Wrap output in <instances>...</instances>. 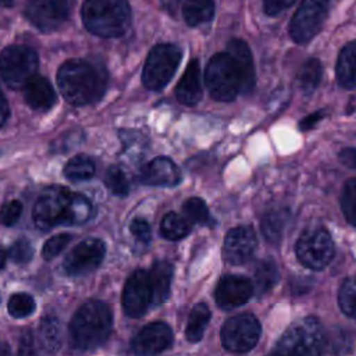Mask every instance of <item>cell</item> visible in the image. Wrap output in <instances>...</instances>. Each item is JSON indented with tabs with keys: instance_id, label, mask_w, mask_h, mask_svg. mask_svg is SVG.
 Masks as SVG:
<instances>
[{
	"instance_id": "obj_1",
	"label": "cell",
	"mask_w": 356,
	"mask_h": 356,
	"mask_svg": "<svg viewBox=\"0 0 356 356\" xmlns=\"http://www.w3.org/2000/svg\"><path fill=\"white\" fill-rule=\"evenodd\" d=\"M104 75L86 60H68L57 74V85L63 97L74 106L97 100L104 89Z\"/></svg>"
},
{
	"instance_id": "obj_2",
	"label": "cell",
	"mask_w": 356,
	"mask_h": 356,
	"mask_svg": "<svg viewBox=\"0 0 356 356\" xmlns=\"http://www.w3.org/2000/svg\"><path fill=\"white\" fill-rule=\"evenodd\" d=\"M113 325L110 307L100 300L83 303L70 324L71 342L78 349H92L108 338Z\"/></svg>"
},
{
	"instance_id": "obj_3",
	"label": "cell",
	"mask_w": 356,
	"mask_h": 356,
	"mask_svg": "<svg viewBox=\"0 0 356 356\" xmlns=\"http://www.w3.org/2000/svg\"><path fill=\"white\" fill-rule=\"evenodd\" d=\"M82 19L89 32L100 38H117L128 29L131 10L127 0H86Z\"/></svg>"
},
{
	"instance_id": "obj_4",
	"label": "cell",
	"mask_w": 356,
	"mask_h": 356,
	"mask_svg": "<svg viewBox=\"0 0 356 356\" xmlns=\"http://www.w3.org/2000/svg\"><path fill=\"white\" fill-rule=\"evenodd\" d=\"M327 335L316 317H306L292 324L278 341L274 352L284 355L314 356L323 353Z\"/></svg>"
},
{
	"instance_id": "obj_5",
	"label": "cell",
	"mask_w": 356,
	"mask_h": 356,
	"mask_svg": "<svg viewBox=\"0 0 356 356\" xmlns=\"http://www.w3.org/2000/svg\"><path fill=\"white\" fill-rule=\"evenodd\" d=\"M206 86L213 99L220 102H231L241 90V79L228 53L214 54L206 67Z\"/></svg>"
},
{
	"instance_id": "obj_6",
	"label": "cell",
	"mask_w": 356,
	"mask_h": 356,
	"mask_svg": "<svg viewBox=\"0 0 356 356\" xmlns=\"http://www.w3.org/2000/svg\"><path fill=\"white\" fill-rule=\"evenodd\" d=\"M38 54L24 44H11L0 53V75L13 89L24 88L25 83L36 75Z\"/></svg>"
},
{
	"instance_id": "obj_7",
	"label": "cell",
	"mask_w": 356,
	"mask_h": 356,
	"mask_svg": "<svg viewBox=\"0 0 356 356\" xmlns=\"http://www.w3.org/2000/svg\"><path fill=\"white\" fill-rule=\"evenodd\" d=\"M181 61V50L171 43H161L153 47L142 71V82L150 90H159L172 78Z\"/></svg>"
},
{
	"instance_id": "obj_8",
	"label": "cell",
	"mask_w": 356,
	"mask_h": 356,
	"mask_svg": "<svg viewBox=\"0 0 356 356\" xmlns=\"http://www.w3.org/2000/svg\"><path fill=\"white\" fill-rule=\"evenodd\" d=\"M334 252V241L323 227L303 231L296 242L298 260L310 270H323L332 260Z\"/></svg>"
},
{
	"instance_id": "obj_9",
	"label": "cell",
	"mask_w": 356,
	"mask_h": 356,
	"mask_svg": "<svg viewBox=\"0 0 356 356\" xmlns=\"http://www.w3.org/2000/svg\"><path fill=\"white\" fill-rule=\"evenodd\" d=\"M259 320L249 313L228 318L221 330V341L225 349L234 353H245L256 346L260 338Z\"/></svg>"
},
{
	"instance_id": "obj_10",
	"label": "cell",
	"mask_w": 356,
	"mask_h": 356,
	"mask_svg": "<svg viewBox=\"0 0 356 356\" xmlns=\"http://www.w3.org/2000/svg\"><path fill=\"white\" fill-rule=\"evenodd\" d=\"M331 0H302L289 24L291 38L303 44L309 42L323 26Z\"/></svg>"
},
{
	"instance_id": "obj_11",
	"label": "cell",
	"mask_w": 356,
	"mask_h": 356,
	"mask_svg": "<svg viewBox=\"0 0 356 356\" xmlns=\"http://www.w3.org/2000/svg\"><path fill=\"white\" fill-rule=\"evenodd\" d=\"M71 192L64 186L46 188L35 202L32 218L38 228L50 229L63 224Z\"/></svg>"
},
{
	"instance_id": "obj_12",
	"label": "cell",
	"mask_w": 356,
	"mask_h": 356,
	"mask_svg": "<svg viewBox=\"0 0 356 356\" xmlns=\"http://www.w3.org/2000/svg\"><path fill=\"white\" fill-rule=\"evenodd\" d=\"M106 254V245L97 238L79 242L64 259L63 267L68 275H83L100 266Z\"/></svg>"
},
{
	"instance_id": "obj_13",
	"label": "cell",
	"mask_w": 356,
	"mask_h": 356,
	"mask_svg": "<svg viewBox=\"0 0 356 356\" xmlns=\"http://www.w3.org/2000/svg\"><path fill=\"white\" fill-rule=\"evenodd\" d=\"M68 13L67 0H29L25 7L26 18L42 32L58 28L67 19Z\"/></svg>"
},
{
	"instance_id": "obj_14",
	"label": "cell",
	"mask_w": 356,
	"mask_h": 356,
	"mask_svg": "<svg viewBox=\"0 0 356 356\" xmlns=\"http://www.w3.org/2000/svg\"><path fill=\"white\" fill-rule=\"evenodd\" d=\"M149 273L145 270L134 271L125 282L122 292V307L127 316L138 318L143 316L150 305Z\"/></svg>"
},
{
	"instance_id": "obj_15",
	"label": "cell",
	"mask_w": 356,
	"mask_h": 356,
	"mask_svg": "<svg viewBox=\"0 0 356 356\" xmlns=\"http://www.w3.org/2000/svg\"><path fill=\"white\" fill-rule=\"evenodd\" d=\"M256 248L257 238L253 228L241 225L228 231L222 246V256L231 264H243L252 259Z\"/></svg>"
},
{
	"instance_id": "obj_16",
	"label": "cell",
	"mask_w": 356,
	"mask_h": 356,
	"mask_svg": "<svg viewBox=\"0 0 356 356\" xmlns=\"http://www.w3.org/2000/svg\"><path fill=\"white\" fill-rule=\"evenodd\" d=\"M253 295V284L249 278L228 274L220 278L216 286V302L224 310L235 309L246 303Z\"/></svg>"
},
{
	"instance_id": "obj_17",
	"label": "cell",
	"mask_w": 356,
	"mask_h": 356,
	"mask_svg": "<svg viewBox=\"0 0 356 356\" xmlns=\"http://www.w3.org/2000/svg\"><path fill=\"white\" fill-rule=\"evenodd\" d=\"M172 343V331L163 321L145 325L132 339L131 348L136 355H156L168 349Z\"/></svg>"
},
{
	"instance_id": "obj_18",
	"label": "cell",
	"mask_w": 356,
	"mask_h": 356,
	"mask_svg": "<svg viewBox=\"0 0 356 356\" xmlns=\"http://www.w3.org/2000/svg\"><path fill=\"white\" fill-rule=\"evenodd\" d=\"M227 53L236 65L241 79V92L245 95L252 93L256 85V74L249 46L241 39H234L228 43Z\"/></svg>"
},
{
	"instance_id": "obj_19",
	"label": "cell",
	"mask_w": 356,
	"mask_h": 356,
	"mask_svg": "<svg viewBox=\"0 0 356 356\" xmlns=\"http://www.w3.org/2000/svg\"><path fill=\"white\" fill-rule=\"evenodd\" d=\"M140 181L152 186H175L181 181V171L171 159L156 157L143 167Z\"/></svg>"
},
{
	"instance_id": "obj_20",
	"label": "cell",
	"mask_w": 356,
	"mask_h": 356,
	"mask_svg": "<svg viewBox=\"0 0 356 356\" xmlns=\"http://www.w3.org/2000/svg\"><path fill=\"white\" fill-rule=\"evenodd\" d=\"M22 89L25 102L33 110L46 111L56 104V92L53 89V85L44 76L33 75Z\"/></svg>"
},
{
	"instance_id": "obj_21",
	"label": "cell",
	"mask_w": 356,
	"mask_h": 356,
	"mask_svg": "<svg viewBox=\"0 0 356 356\" xmlns=\"http://www.w3.org/2000/svg\"><path fill=\"white\" fill-rule=\"evenodd\" d=\"M175 96L185 106H195L202 99L200 65L196 58L191 60L175 88Z\"/></svg>"
},
{
	"instance_id": "obj_22",
	"label": "cell",
	"mask_w": 356,
	"mask_h": 356,
	"mask_svg": "<svg viewBox=\"0 0 356 356\" xmlns=\"http://www.w3.org/2000/svg\"><path fill=\"white\" fill-rule=\"evenodd\" d=\"M172 280V266L165 260L157 261L149 273L150 285V303L159 306L164 303L170 295V286Z\"/></svg>"
},
{
	"instance_id": "obj_23",
	"label": "cell",
	"mask_w": 356,
	"mask_h": 356,
	"mask_svg": "<svg viewBox=\"0 0 356 356\" xmlns=\"http://www.w3.org/2000/svg\"><path fill=\"white\" fill-rule=\"evenodd\" d=\"M288 220H289V210L285 207L271 209L263 216L261 224H260L261 232L271 245H277L281 241Z\"/></svg>"
},
{
	"instance_id": "obj_24",
	"label": "cell",
	"mask_w": 356,
	"mask_h": 356,
	"mask_svg": "<svg viewBox=\"0 0 356 356\" xmlns=\"http://www.w3.org/2000/svg\"><path fill=\"white\" fill-rule=\"evenodd\" d=\"M355 64H356V43L350 42L341 50L338 63H337V79L339 85L345 89H353L356 85Z\"/></svg>"
},
{
	"instance_id": "obj_25",
	"label": "cell",
	"mask_w": 356,
	"mask_h": 356,
	"mask_svg": "<svg viewBox=\"0 0 356 356\" xmlns=\"http://www.w3.org/2000/svg\"><path fill=\"white\" fill-rule=\"evenodd\" d=\"M38 338H39V345L43 350L49 353L57 352L63 341L61 324L58 318L54 316H46L44 318H42L39 331H38Z\"/></svg>"
},
{
	"instance_id": "obj_26",
	"label": "cell",
	"mask_w": 356,
	"mask_h": 356,
	"mask_svg": "<svg viewBox=\"0 0 356 356\" xmlns=\"http://www.w3.org/2000/svg\"><path fill=\"white\" fill-rule=\"evenodd\" d=\"M92 216V203L81 193H71L65 209L63 224L76 225L86 222Z\"/></svg>"
},
{
	"instance_id": "obj_27",
	"label": "cell",
	"mask_w": 356,
	"mask_h": 356,
	"mask_svg": "<svg viewBox=\"0 0 356 356\" xmlns=\"http://www.w3.org/2000/svg\"><path fill=\"white\" fill-rule=\"evenodd\" d=\"M184 19L189 26L202 25L213 18L214 1L213 0H185L182 7Z\"/></svg>"
},
{
	"instance_id": "obj_28",
	"label": "cell",
	"mask_w": 356,
	"mask_h": 356,
	"mask_svg": "<svg viewBox=\"0 0 356 356\" xmlns=\"http://www.w3.org/2000/svg\"><path fill=\"white\" fill-rule=\"evenodd\" d=\"M210 317L211 313L206 303H197L193 306L185 330V337L189 342H197L202 339Z\"/></svg>"
},
{
	"instance_id": "obj_29",
	"label": "cell",
	"mask_w": 356,
	"mask_h": 356,
	"mask_svg": "<svg viewBox=\"0 0 356 356\" xmlns=\"http://www.w3.org/2000/svg\"><path fill=\"white\" fill-rule=\"evenodd\" d=\"M277 281H278V270H277L275 261L270 257L263 259L254 270L253 291H256V293L261 296L267 293L275 285Z\"/></svg>"
},
{
	"instance_id": "obj_30",
	"label": "cell",
	"mask_w": 356,
	"mask_h": 356,
	"mask_svg": "<svg viewBox=\"0 0 356 356\" xmlns=\"http://www.w3.org/2000/svg\"><path fill=\"white\" fill-rule=\"evenodd\" d=\"M160 232L168 241H179L191 232V221L175 211H170L161 220Z\"/></svg>"
},
{
	"instance_id": "obj_31",
	"label": "cell",
	"mask_w": 356,
	"mask_h": 356,
	"mask_svg": "<svg viewBox=\"0 0 356 356\" xmlns=\"http://www.w3.org/2000/svg\"><path fill=\"white\" fill-rule=\"evenodd\" d=\"M323 76V67L317 58H307L299 70L298 82L303 93H312L320 83Z\"/></svg>"
},
{
	"instance_id": "obj_32",
	"label": "cell",
	"mask_w": 356,
	"mask_h": 356,
	"mask_svg": "<svg viewBox=\"0 0 356 356\" xmlns=\"http://www.w3.org/2000/svg\"><path fill=\"white\" fill-rule=\"evenodd\" d=\"M95 163L85 154L74 156L64 167V175L71 181H85L95 175Z\"/></svg>"
},
{
	"instance_id": "obj_33",
	"label": "cell",
	"mask_w": 356,
	"mask_h": 356,
	"mask_svg": "<svg viewBox=\"0 0 356 356\" xmlns=\"http://www.w3.org/2000/svg\"><path fill=\"white\" fill-rule=\"evenodd\" d=\"M182 210L185 217L197 224H211V216L209 213V209L203 199L200 197H189L182 204Z\"/></svg>"
},
{
	"instance_id": "obj_34",
	"label": "cell",
	"mask_w": 356,
	"mask_h": 356,
	"mask_svg": "<svg viewBox=\"0 0 356 356\" xmlns=\"http://www.w3.org/2000/svg\"><path fill=\"white\" fill-rule=\"evenodd\" d=\"M35 310V300L31 295L18 292L11 295L8 300V313L15 318H24Z\"/></svg>"
},
{
	"instance_id": "obj_35",
	"label": "cell",
	"mask_w": 356,
	"mask_h": 356,
	"mask_svg": "<svg viewBox=\"0 0 356 356\" xmlns=\"http://www.w3.org/2000/svg\"><path fill=\"white\" fill-rule=\"evenodd\" d=\"M104 181H106L107 188L117 196H125L129 192L128 178H127L125 172L117 165H113L107 170Z\"/></svg>"
},
{
	"instance_id": "obj_36",
	"label": "cell",
	"mask_w": 356,
	"mask_h": 356,
	"mask_svg": "<svg viewBox=\"0 0 356 356\" xmlns=\"http://www.w3.org/2000/svg\"><path fill=\"white\" fill-rule=\"evenodd\" d=\"M338 303H339L341 310L346 316L355 317V281H353V278H348L342 284V286L339 289V295H338Z\"/></svg>"
},
{
	"instance_id": "obj_37",
	"label": "cell",
	"mask_w": 356,
	"mask_h": 356,
	"mask_svg": "<svg viewBox=\"0 0 356 356\" xmlns=\"http://www.w3.org/2000/svg\"><path fill=\"white\" fill-rule=\"evenodd\" d=\"M355 192H356V179L350 178L342 192V197H341V206H342V211L348 220L349 224L355 225Z\"/></svg>"
},
{
	"instance_id": "obj_38",
	"label": "cell",
	"mask_w": 356,
	"mask_h": 356,
	"mask_svg": "<svg viewBox=\"0 0 356 356\" xmlns=\"http://www.w3.org/2000/svg\"><path fill=\"white\" fill-rule=\"evenodd\" d=\"M70 241H71V235H68V234H58V235L49 238L44 242L43 249H42L43 259L51 260L56 256H58L64 250V248L70 243Z\"/></svg>"
},
{
	"instance_id": "obj_39",
	"label": "cell",
	"mask_w": 356,
	"mask_h": 356,
	"mask_svg": "<svg viewBox=\"0 0 356 356\" xmlns=\"http://www.w3.org/2000/svg\"><path fill=\"white\" fill-rule=\"evenodd\" d=\"M8 256L11 257V260L14 263L25 264L33 257V248L28 239L21 238V239H17L11 245V248L8 250Z\"/></svg>"
},
{
	"instance_id": "obj_40",
	"label": "cell",
	"mask_w": 356,
	"mask_h": 356,
	"mask_svg": "<svg viewBox=\"0 0 356 356\" xmlns=\"http://www.w3.org/2000/svg\"><path fill=\"white\" fill-rule=\"evenodd\" d=\"M21 213H22V203L19 200H8L0 209V221L4 225L11 227L18 221V218L21 217Z\"/></svg>"
},
{
	"instance_id": "obj_41",
	"label": "cell",
	"mask_w": 356,
	"mask_h": 356,
	"mask_svg": "<svg viewBox=\"0 0 356 356\" xmlns=\"http://www.w3.org/2000/svg\"><path fill=\"white\" fill-rule=\"evenodd\" d=\"M131 232L143 243H147L152 236V229L145 218H134L131 222Z\"/></svg>"
},
{
	"instance_id": "obj_42",
	"label": "cell",
	"mask_w": 356,
	"mask_h": 356,
	"mask_svg": "<svg viewBox=\"0 0 356 356\" xmlns=\"http://www.w3.org/2000/svg\"><path fill=\"white\" fill-rule=\"evenodd\" d=\"M295 0H263L264 13L267 15H278L285 8L291 7Z\"/></svg>"
},
{
	"instance_id": "obj_43",
	"label": "cell",
	"mask_w": 356,
	"mask_h": 356,
	"mask_svg": "<svg viewBox=\"0 0 356 356\" xmlns=\"http://www.w3.org/2000/svg\"><path fill=\"white\" fill-rule=\"evenodd\" d=\"M324 115H325V111H324V110H317V111H314V113L306 115L303 120H300L299 128H300L302 131H309V129L314 128V127L324 118Z\"/></svg>"
},
{
	"instance_id": "obj_44",
	"label": "cell",
	"mask_w": 356,
	"mask_h": 356,
	"mask_svg": "<svg viewBox=\"0 0 356 356\" xmlns=\"http://www.w3.org/2000/svg\"><path fill=\"white\" fill-rule=\"evenodd\" d=\"M339 160L342 164H345L349 168L356 167V150L353 147H346L339 153Z\"/></svg>"
},
{
	"instance_id": "obj_45",
	"label": "cell",
	"mask_w": 356,
	"mask_h": 356,
	"mask_svg": "<svg viewBox=\"0 0 356 356\" xmlns=\"http://www.w3.org/2000/svg\"><path fill=\"white\" fill-rule=\"evenodd\" d=\"M7 117H8V104L3 92L0 90V127L6 122Z\"/></svg>"
},
{
	"instance_id": "obj_46",
	"label": "cell",
	"mask_w": 356,
	"mask_h": 356,
	"mask_svg": "<svg viewBox=\"0 0 356 356\" xmlns=\"http://www.w3.org/2000/svg\"><path fill=\"white\" fill-rule=\"evenodd\" d=\"M32 343H33V339L29 334H25L21 339V349L19 352L21 353H32L33 352V348H32Z\"/></svg>"
},
{
	"instance_id": "obj_47",
	"label": "cell",
	"mask_w": 356,
	"mask_h": 356,
	"mask_svg": "<svg viewBox=\"0 0 356 356\" xmlns=\"http://www.w3.org/2000/svg\"><path fill=\"white\" fill-rule=\"evenodd\" d=\"M160 1H161L163 8H164L167 13L172 14V15L177 13L178 6H179V3H181V0H160Z\"/></svg>"
},
{
	"instance_id": "obj_48",
	"label": "cell",
	"mask_w": 356,
	"mask_h": 356,
	"mask_svg": "<svg viewBox=\"0 0 356 356\" xmlns=\"http://www.w3.org/2000/svg\"><path fill=\"white\" fill-rule=\"evenodd\" d=\"M7 250L0 245V268H3L6 266V261H7Z\"/></svg>"
},
{
	"instance_id": "obj_49",
	"label": "cell",
	"mask_w": 356,
	"mask_h": 356,
	"mask_svg": "<svg viewBox=\"0 0 356 356\" xmlns=\"http://www.w3.org/2000/svg\"><path fill=\"white\" fill-rule=\"evenodd\" d=\"M15 3V0H0V6L1 7H10Z\"/></svg>"
}]
</instances>
